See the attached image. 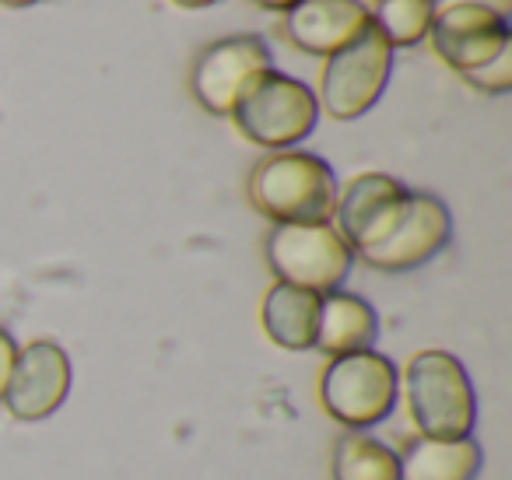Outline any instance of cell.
<instances>
[{
    "instance_id": "1",
    "label": "cell",
    "mask_w": 512,
    "mask_h": 480,
    "mask_svg": "<svg viewBox=\"0 0 512 480\" xmlns=\"http://www.w3.org/2000/svg\"><path fill=\"white\" fill-rule=\"evenodd\" d=\"M337 176L313 151H271L246 179L249 204L274 225H320L330 221L337 200Z\"/></svg>"
},
{
    "instance_id": "2",
    "label": "cell",
    "mask_w": 512,
    "mask_h": 480,
    "mask_svg": "<svg viewBox=\"0 0 512 480\" xmlns=\"http://www.w3.org/2000/svg\"><path fill=\"white\" fill-rule=\"evenodd\" d=\"M404 407L418 435L467 438L477 424V393L456 354L425 347L404 365Z\"/></svg>"
},
{
    "instance_id": "3",
    "label": "cell",
    "mask_w": 512,
    "mask_h": 480,
    "mask_svg": "<svg viewBox=\"0 0 512 480\" xmlns=\"http://www.w3.org/2000/svg\"><path fill=\"white\" fill-rule=\"evenodd\" d=\"M228 120L256 148L288 151V148H299L316 130V123H320V102H316V92L306 81L271 67V71L256 74L242 88Z\"/></svg>"
},
{
    "instance_id": "4",
    "label": "cell",
    "mask_w": 512,
    "mask_h": 480,
    "mask_svg": "<svg viewBox=\"0 0 512 480\" xmlns=\"http://www.w3.org/2000/svg\"><path fill=\"white\" fill-rule=\"evenodd\" d=\"M400 396V368L376 347L337 354L320 372V407L348 431H365L393 414Z\"/></svg>"
},
{
    "instance_id": "5",
    "label": "cell",
    "mask_w": 512,
    "mask_h": 480,
    "mask_svg": "<svg viewBox=\"0 0 512 480\" xmlns=\"http://www.w3.org/2000/svg\"><path fill=\"white\" fill-rule=\"evenodd\" d=\"M393 74V50L383 36L376 32V25H365L348 46H341L337 53H330L320 74V113H327L330 120H362L379 99H383L386 85Z\"/></svg>"
},
{
    "instance_id": "6",
    "label": "cell",
    "mask_w": 512,
    "mask_h": 480,
    "mask_svg": "<svg viewBox=\"0 0 512 480\" xmlns=\"http://www.w3.org/2000/svg\"><path fill=\"white\" fill-rule=\"evenodd\" d=\"M274 281L309 288L316 295L337 291L355 267V253L330 221L320 225H274L264 239Z\"/></svg>"
},
{
    "instance_id": "7",
    "label": "cell",
    "mask_w": 512,
    "mask_h": 480,
    "mask_svg": "<svg viewBox=\"0 0 512 480\" xmlns=\"http://www.w3.org/2000/svg\"><path fill=\"white\" fill-rule=\"evenodd\" d=\"M274 67L271 46L264 36L239 32L207 43L190 67V92L197 106L211 116H232L242 88Z\"/></svg>"
},
{
    "instance_id": "8",
    "label": "cell",
    "mask_w": 512,
    "mask_h": 480,
    "mask_svg": "<svg viewBox=\"0 0 512 480\" xmlns=\"http://www.w3.org/2000/svg\"><path fill=\"white\" fill-rule=\"evenodd\" d=\"M449 239H453L449 207L435 193L411 190L397 225L386 232V239L358 253L355 260L369 263L372 270H383V274H404V270H418L428 260H435L449 246Z\"/></svg>"
},
{
    "instance_id": "9",
    "label": "cell",
    "mask_w": 512,
    "mask_h": 480,
    "mask_svg": "<svg viewBox=\"0 0 512 480\" xmlns=\"http://www.w3.org/2000/svg\"><path fill=\"white\" fill-rule=\"evenodd\" d=\"M428 43H432L435 57L463 78L512 43V22L488 8L467 4V0H439Z\"/></svg>"
},
{
    "instance_id": "10",
    "label": "cell",
    "mask_w": 512,
    "mask_h": 480,
    "mask_svg": "<svg viewBox=\"0 0 512 480\" xmlns=\"http://www.w3.org/2000/svg\"><path fill=\"white\" fill-rule=\"evenodd\" d=\"M407 193L411 190L390 172H358L344 186H337L330 225L341 232V239L358 256L376 242H383L386 232L397 225Z\"/></svg>"
},
{
    "instance_id": "11",
    "label": "cell",
    "mask_w": 512,
    "mask_h": 480,
    "mask_svg": "<svg viewBox=\"0 0 512 480\" xmlns=\"http://www.w3.org/2000/svg\"><path fill=\"white\" fill-rule=\"evenodd\" d=\"M71 379V358L57 340H29L25 347H18L15 372L0 403L22 424L46 421L64 407Z\"/></svg>"
},
{
    "instance_id": "12",
    "label": "cell",
    "mask_w": 512,
    "mask_h": 480,
    "mask_svg": "<svg viewBox=\"0 0 512 480\" xmlns=\"http://www.w3.org/2000/svg\"><path fill=\"white\" fill-rule=\"evenodd\" d=\"M369 22V8L362 0H299L292 11H285L281 36L309 57H330Z\"/></svg>"
},
{
    "instance_id": "13",
    "label": "cell",
    "mask_w": 512,
    "mask_h": 480,
    "mask_svg": "<svg viewBox=\"0 0 512 480\" xmlns=\"http://www.w3.org/2000/svg\"><path fill=\"white\" fill-rule=\"evenodd\" d=\"M379 337V316L372 302H365L355 291H327L320 295V323H316V351L330 354H351L369 351Z\"/></svg>"
},
{
    "instance_id": "14",
    "label": "cell",
    "mask_w": 512,
    "mask_h": 480,
    "mask_svg": "<svg viewBox=\"0 0 512 480\" xmlns=\"http://www.w3.org/2000/svg\"><path fill=\"white\" fill-rule=\"evenodd\" d=\"M320 323V295L309 288L274 281L260 302V326L281 351H313Z\"/></svg>"
},
{
    "instance_id": "15",
    "label": "cell",
    "mask_w": 512,
    "mask_h": 480,
    "mask_svg": "<svg viewBox=\"0 0 512 480\" xmlns=\"http://www.w3.org/2000/svg\"><path fill=\"white\" fill-rule=\"evenodd\" d=\"M400 480H474L481 473V445L467 438H428L414 435L397 452Z\"/></svg>"
},
{
    "instance_id": "16",
    "label": "cell",
    "mask_w": 512,
    "mask_h": 480,
    "mask_svg": "<svg viewBox=\"0 0 512 480\" xmlns=\"http://www.w3.org/2000/svg\"><path fill=\"white\" fill-rule=\"evenodd\" d=\"M330 480H400L397 449L369 431H344L334 442Z\"/></svg>"
},
{
    "instance_id": "17",
    "label": "cell",
    "mask_w": 512,
    "mask_h": 480,
    "mask_svg": "<svg viewBox=\"0 0 512 480\" xmlns=\"http://www.w3.org/2000/svg\"><path fill=\"white\" fill-rule=\"evenodd\" d=\"M439 0H376V8L369 11L372 25L379 36L390 43V50H411V46L425 43L428 29Z\"/></svg>"
},
{
    "instance_id": "18",
    "label": "cell",
    "mask_w": 512,
    "mask_h": 480,
    "mask_svg": "<svg viewBox=\"0 0 512 480\" xmlns=\"http://www.w3.org/2000/svg\"><path fill=\"white\" fill-rule=\"evenodd\" d=\"M463 81H467L470 88H477V92H484V95H505V92H509V88H512V43L505 46L498 57H491L484 67L463 74Z\"/></svg>"
},
{
    "instance_id": "19",
    "label": "cell",
    "mask_w": 512,
    "mask_h": 480,
    "mask_svg": "<svg viewBox=\"0 0 512 480\" xmlns=\"http://www.w3.org/2000/svg\"><path fill=\"white\" fill-rule=\"evenodd\" d=\"M15 361H18V340L11 337L4 326H0V400L8 393V382L11 372H15Z\"/></svg>"
},
{
    "instance_id": "20",
    "label": "cell",
    "mask_w": 512,
    "mask_h": 480,
    "mask_svg": "<svg viewBox=\"0 0 512 480\" xmlns=\"http://www.w3.org/2000/svg\"><path fill=\"white\" fill-rule=\"evenodd\" d=\"M467 4L488 8V11H495V15H502V18H509V22H512V0H467Z\"/></svg>"
},
{
    "instance_id": "21",
    "label": "cell",
    "mask_w": 512,
    "mask_h": 480,
    "mask_svg": "<svg viewBox=\"0 0 512 480\" xmlns=\"http://www.w3.org/2000/svg\"><path fill=\"white\" fill-rule=\"evenodd\" d=\"M249 4H256V8H264V11H274V15H285V11H292L299 0H249Z\"/></svg>"
},
{
    "instance_id": "22",
    "label": "cell",
    "mask_w": 512,
    "mask_h": 480,
    "mask_svg": "<svg viewBox=\"0 0 512 480\" xmlns=\"http://www.w3.org/2000/svg\"><path fill=\"white\" fill-rule=\"evenodd\" d=\"M176 8H186V11H200V8H211V4H218V0H172Z\"/></svg>"
},
{
    "instance_id": "23",
    "label": "cell",
    "mask_w": 512,
    "mask_h": 480,
    "mask_svg": "<svg viewBox=\"0 0 512 480\" xmlns=\"http://www.w3.org/2000/svg\"><path fill=\"white\" fill-rule=\"evenodd\" d=\"M4 8H32V4H39V0H0Z\"/></svg>"
}]
</instances>
